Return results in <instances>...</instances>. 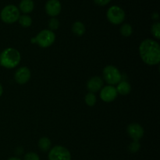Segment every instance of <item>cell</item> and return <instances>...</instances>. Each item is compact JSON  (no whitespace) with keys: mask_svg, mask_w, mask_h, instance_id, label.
<instances>
[{"mask_svg":"<svg viewBox=\"0 0 160 160\" xmlns=\"http://www.w3.org/2000/svg\"><path fill=\"white\" fill-rule=\"evenodd\" d=\"M20 9L23 13H29L32 12L34 8V2L32 0H22L20 3Z\"/></svg>","mask_w":160,"mask_h":160,"instance_id":"5bb4252c","label":"cell"},{"mask_svg":"<svg viewBox=\"0 0 160 160\" xmlns=\"http://www.w3.org/2000/svg\"><path fill=\"white\" fill-rule=\"evenodd\" d=\"M62 6L59 0H48L45 4V12L50 17H56L61 12Z\"/></svg>","mask_w":160,"mask_h":160,"instance_id":"30bf717a","label":"cell"},{"mask_svg":"<svg viewBox=\"0 0 160 160\" xmlns=\"http://www.w3.org/2000/svg\"><path fill=\"white\" fill-rule=\"evenodd\" d=\"M151 31L152 35L154 36L156 38L159 39L160 38V23L159 22H156L154 23L152 26Z\"/></svg>","mask_w":160,"mask_h":160,"instance_id":"ffe728a7","label":"cell"},{"mask_svg":"<svg viewBox=\"0 0 160 160\" xmlns=\"http://www.w3.org/2000/svg\"><path fill=\"white\" fill-rule=\"evenodd\" d=\"M117 95H118V93H117V89L112 85L105 86L104 88H102L101 92H100V98L106 102H110L114 101Z\"/></svg>","mask_w":160,"mask_h":160,"instance_id":"ba28073f","label":"cell"},{"mask_svg":"<svg viewBox=\"0 0 160 160\" xmlns=\"http://www.w3.org/2000/svg\"><path fill=\"white\" fill-rule=\"evenodd\" d=\"M107 19L112 24H120L125 19V12L123 9L117 6H112L107 11Z\"/></svg>","mask_w":160,"mask_h":160,"instance_id":"8992f818","label":"cell"},{"mask_svg":"<svg viewBox=\"0 0 160 160\" xmlns=\"http://www.w3.org/2000/svg\"><path fill=\"white\" fill-rule=\"evenodd\" d=\"M72 31L77 36H82L85 33V26L81 21H76L72 26Z\"/></svg>","mask_w":160,"mask_h":160,"instance_id":"9a60e30c","label":"cell"},{"mask_svg":"<svg viewBox=\"0 0 160 160\" xmlns=\"http://www.w3.org/2000/svg\"><path fill=\"white\" fill-rule=\"evenodd\" d=\"M0 17L4 23H13L20 17V10L14 5H8L2 9Z\"/></svg>","mask_w":160,"mask_h":160,"instance_id":"3957f363","label":"cell"},{"mask_svg":"<svg viewBox=\"0 0 160 160\" xmlns=\"http://www.w3.org/2000/svg\"><path fill=\"white\" fill-rule=\"evenodd\" d=\"M117 87L116 88L117 91V93L122 95H127L130 94L131 91V86L128 81H121L119 84H117Z\"/></svg>","mask_w":160,"mask_h":160,"instance_id":"4fadbf2b","label":"cell"},{"mask_svg":"<svg viewBox=\"0 0 160 160\" xmlns=\"http://www.w3.org/2000/svg\"><path fill=\"white\" fill-rule=\"evenodd\" d=\"M144 128L137 123H131L128 127V134L135 142H138L144 136Z\"/></svg>","mask_w":160,"mask_h":160,"instance_id":"9c48e42d","label":"cell"},{"mask_svg":"<svg viewBox=\"0 0 160 160\" xmlns=\"http://www.w3.org/2000/svg\"><path fill=\"white\" fill-rule=\"evenodd\" d=\"M48 27L50 28V31H55V30H57L59 27V21L58 19L55 18H51L48 22Z\"/></svg>","mask_w":160,"mask_h":160,"instance_id":"44dd1931","label":"cell"},{"mask_svg":"<svg viewBox=\"0 0 160 160\" xmlns=\"http://www.w3.org/2000/svg\"><path fill=\"white\" fill-rule=\"evenodd\" d=\"M48 160H71V154L65 147L56 145L50 149Z\"/></svg>","mask_w":160,"mask_h":160,"instance_id":"52a82bcc","label":"cell"},{"mask_svg":"<svg viewBox=\"0 0 160 160\" xmlns=\"http://www.w3.org/2000/svg\"><path fill=\"white\" fill-rule=\"evenodd\" d=\"M152 17L153 20H159V13H158V12H154V13L152 14Z\"/></svg>","mask_w":160,"mask_h":160,"instance_id":"d4e9b609","label":"cell"},{"mask_svg":"<svg viewBox=\"0 0 160 160\" xmlns=\"http://www.w3.org/2000/svg\"><path fill=\"white\" fill-rule=\"evenodd\" d=\"M133 32L132 27L129 23H124L120 28V34L125 38L130 37Z\"/></svg>","mask_w":160,"mask_h":160,"instance_id":"ac0fdd59","label":"cell"},{"mask_svg":"<svg viewBox=\"0 0 160 160\" xmlns=\"http://www.w3.org/2000/svg\"><path fill=\"white\" fill-rule=\"evenodd\" d=\"M18 20L20 24L23 28H29L32 24V20H31V17L28 15L20 16Z\"/></svg>","mask_w":160,"mask_h":160,"instance_id":"e0dca14e","label":"cell"},{"mask_svg":"<svg viewBox=\"0 0 160 160\" xmlns=\"http://www.w3.org/2000/svg\"><path fill=\"white\" fill-rule=\"evenodd\" d=\"M111 0H94V2H95V4L98 5V6H106V5L109 4V2H110Z\"/></svg>","mask_w":160,"mask_h":160,"instance_id":"cb8c5ba5","label":"cell"},{"mask_svg":"<svg viewBox=\"0 0 160 160\" xmlns=\"http://www.w3.org/2000/svg\"><path fill=\"white\" fill-rule=\"evenodd\" d=\"M30 78H31V71L27 67H20L16 71L14 75V79L20 84H26Z\"/></svg>","mask_w":160,"mask_h":160,"instance_id":"8fae6325","label":"cell"},{"mask_svg":"<svg viewBox=\"0 0 160 160\" xmlns=\"http://www.w3.org/2000/svg\"><path fill=\"white\" fill-rule=\"evenodd\" d=\"M20 53L13 48H7L0 54V65L6 69L15 68L20 62Z\"/></svg>","mask_w":160,"mask_h":160,"instance_id":"7a4b0ae2","label":"cell"},{"mask_svg":"<svg viewBox=\"0 0 160 160\" xmlns=\"http://www.w3.org/2000/svg\"><path fill=\"white\" fill-rule=\"evenodd\" d=\"M103 84H104L103 80L100 77L95 76L88 80L87 83V88L90 92L95 93L102 88Z\"/></svg>","mask_w":160,"mask_h":160,"instance_id":"7c38bea8","label":"cell"},{"mask_svg":"<svg viewBox=\"0 0 160 160\" xmlns=\"http://www.w3.org/2000/svg\"><path fill=\"white\" fill-rule=\"evenodd\" d=\"M2 93H3V88H2V84H0V97L2 96Z\"/></svg>","mask_w":160,"mask_h":160,"instance_id":"4316f807","label":"cell"},{"mask_svg":"<svg viewBox=\"0 0 160 160\" xmlns=\"http://www.w3.org/2000/svg\"><path fill=\"white\" fill-rule=\"evenodd\" d=\"M140 148H141L140 143H139L138 142H135V141H134L132 143H131V145H129V148H129V151L131 152L135 153L139 151Z\"/></svg>","mask_w":160,"mask_h":160,"instance_id":"7402d4cb","label":"cell"},{"mask_svg":"<svg viewBox=\"0 0 160 160\" xmlns=\"http://www.w3.org/2000/svg\"><path fill=\"white\" fill-rule=\"evenodd\" d=\"M103 78L106 83L112 86L119 84L122 81V74L120 70L112 65L105 67L103 70Z\"/></svg>","mask_w":160,"mask_h":160,"instance_id":"277c9868","label":"cell"},{"mask_svg":"<svg viewBox=\"0 0 160 160\" xmlns=\"http://www.w3.org/2000/svg\"><path fill=\"white\" fill-rule=\"evenodd\" d=\"M35 38L36 43L42 48H48L54 43L56 34L50 30H43L40 31Z\"/></svg>","mask_w":160,"mask_h":160,"instance_id":"5b68a950","label":"cell"},{"mask_svg":"<svg viewBox=\"0 0 160 160\" xmlns=\"http://www.w3.org/2000/svg\"><path fill=\"white\" fill-rule=\"evenodd\" d=\"M51 141L47 137H42L38 142V147L42 152H48L51 148Z\"/></svg>","mask_w":160,"mask_h":160,"instance_id":"2e32d148","label":"cell"},{"mask_svg":"<svg viewBox=\"0 0 160 160\" xmlns=\"http://www.w3.org/2000/svg\"><path fill=\"white\" fill-rule=\"evenodd\" d=\"M84 100H85L86 104L88 106H94L96 103L97 98L96 96L94 93H92V92H89L87 95H85V98H84Z\"/></svg>","mask_w":160,"mask_h":160,"instance_id":"d6986e66","label":"cell"},{"mask_svg":"<svg viewBox=\"0 0 160 160\" xmlns=\"http://www.w3.org/2000/svg\"><path fill=\"white\" fill-rule=\"evenodd\" d=\"M31 43H32V44H34V43H36L35 38H32L31 39Z\"/></svg>","mask_w":160,"mask_h":160,"instance_id":"f1b7e54d","label":"cell"},{"mask_svg":"<svg viewBox=\"0 0 160 160\" xmlns=\"http://www.w3.org/2000/svg\"><path fill=\"white\" fill-rule=\"evenodd\" d=\"M140 56L145 63L149 66L157 65L160 62V46L152 39H145L139 46Z\"/></svg>","mask_w":160,"mask_h":160,"instance_id":"6da1fadb","label":"cell"},{"mask_svg":"<svg viewBox=\"0 0 160 160\" xmlns=\"http://www.w3.org/2000/svg\"><path fill=\"white\" fill-rule=\"evenodd\" d=\"M24 160H40L38 155L35 152H28L24 156Z\"/></svg>","mask_w":160,"mask_h":160,"instance_id":"603a6c76","label":"cell"},{"mask_svg":"<svg viewBox=\"0 0 160 160\" xmlns=\"http://www.w3.org/2000/svg\"><path fill=\"white\" fill-rule=\"evenodd\" d=\"M23 152V149L22 148H17V150H16V153H17V154H18V155L21 154Z\"/></svg>","mask_w":160,"mask_h":160,"instance_id":"484cf974","label":"cell"},{"mask_svg":"<svg viewBox=\"0 0 160 160\" xmlns=\"http://www.w3.org/2000/svg\"><path fill=\"white\" fill-rule=\"evenodd\" d=\"M8 160H21V159L18 157H11V158H9Z\"/></svg>","mask_w":160,"mask_h":160,"instance_id":"83f0119b","label":"cell"}]
</instances>
